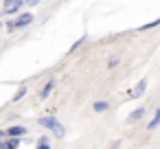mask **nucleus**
<instances>
[{
  "label": "nucleus",
  "instance_id": "13",
  "mask_svg": "<svg viewBox=\"0 0 160 149\" xmlns=\"http://www.w3.org/2000/svg\"><path fill=\"white\" fill-rule=\"evenodd\" d=\"M118 64H121V59H118V57H112V59L108 62V68H116Z\"/></svg>",
  "mask_w": 160,
  "mask_h": 149
},
{
  "label": "nucleus",
  "instance_id": "2",
  "mask_svg": "<svg viewBox=\"0 0 160 149\" xmlns=\"http://www.w3.org/2000/svg\"><path fill=\"white\" fill-rule=\"evenodd\" d=\"M31 22H33V13H31V11H27V13H20L16 20H9V22H7V29L13 33V31H20V29L29 27Z\"/></svg>",
  "mask_w": 160,
  "mask_h": 149
},
{
  "label": "nucleus",
  "instance_id": "12",
  "mask_svg": "<svg viewBox=\"0 0 160 149\" xmlns=\"http://www.w3.org/2000/svg\"><path fill=\"white\" fill-rule=\"evenodd\" d=\"M24 94H27V86H22V88H20V90H18V92L13 94V101H20V99H22Z\"/></svg>",
  "mask_w": 160,
  "mask_h": 149
},
{
  "label": "nucleus",
  "instance_id": "10",
  "mask_svg": "<svg viewBox=\"0 0 160 149\" xmlns=\"http://www.w3.org/2000/svg\"><path fill=\"white\" fill-rule=\"evenodd\" d=\"M160 24V18H156L153 22H147V24H142V27H138V31H151V29H156Z\"/></svg>",
  "mask_w": 160,
  "mask_h": 149
},
{
  "label": "nucleus",
  "instance_id": "1",
  "mask_svg": "<svg viewBox=\"0 0 160 149\" xmlns=\"http://www.w3.org/2000/svg\"><path fill=\"white\" fill-rule=\"evenodd\" d=\"M40 125H42V127H46L48 132H53L57 138H64V136H66V129H64V125H62V123H59V121H57L53 114H48V116H42V118H40Z\"/></svg>",
  "mask_w": 160,
  "mask_h": 149
},
{
  "label": "nucleus",
  "instance_id": "4",
  "mask_svg": "<svg viewBox=\"0 0 160 149\" xmlns=\"http://www.w3.org/2000/svg\"><path fill=\"white\" fill-rule=\"evenodd\" d=\"M145 90H147V79H140V81H138V86L134 88V92H132V94L138 99V97H142V94H145Z\"/></svg>",
  "mask_w": 160,
  "mask_h": 149
},
{
  "label": "nucleus",
  "instance_id": "8",
  "mask_svg": "<svg viewBox=\"0 0 160 149\" xmlns=\"http://www.w3.org/2000/svg\"><path fill=\"white\" fill-rule=\"evenodd\" d=\"M108 107H110V103H108V101H94V105H92V110H94V112H105Z\"/></svg>",
  "mask_w": 160,
  "mask_h": 149
},
{
  "label": "nucleus",
  "instance_id": "11",
  "mask_svg": "<svg viewBox=\"0 0 160 149\" xmlns=\"http://www.w3.org/2000/svg\"><path fill=\"white\" fill-rule=\"evenodd\" d=\"M38 149H51V145H48V138H46V136H42V138L38 140Z\"/></svg>",
  "mask_w": 160,
  "mask_h": 149
},
{
  "label": "nucleus",
  "instance_id": "9",
  "mask_svg": "<svg viewBox=\"0 0 160 149\" xmlns=\"http://www.w3.org/2000/svg\"><path fill=\"white\" fill-rule=\"evenodd\" d=\"M145 116V107H138V110H134L132 112V116H129V123H134V121H140Z\"/></svg>",
  "mask_w": 160,
  "mask_h": 149
},
{
  "label": "nucleus",
  "instance_id": "15",
  "mask_svg": "<svg viewBox=\"0 0 160 149\" xmlns=\"http://www.w3.org/2000/svg\"><path fill=\"white\" fill-rule=\"evenodd\" d=\"M13 2H18V0H5V5H7V7H11Z\"/></svg>",
  "mask_w": 160,
  "mask_h": 149
},
{
  "label": "nucleus",
  "instance_id": "6",
  "mask_svg": "<svg viewBox=\"0 0 160 149\" xmlns=\"http://www.w3.org/2000/svg\"><path fill=\"white\" fill-rule=\"evenodd\" d=\"M158 125H160V107H158V110H156V114H153V118H151V121H149V123H147V129H149V132H151V129H156V127H158Z\"/></svg>",
  "mask_w": 160,
  "mask_h": 149
},
{
  "label": "nucleus",
  "instance_id": "3",
  "mask_svg": "<svg viewBox=\"0 0 160 149\" xmlns=\"http://www.w3.org/2000/svg\"><path fill=\"white\" fill-rule=\"evenodd\" d=\"M5 132H7L9 138H22V136L27 134V127H22V125H13V127L5 129Z\"/></svg>",
  "mask_w": 160,
  "mask_h": 149
},
{
  "label": "nucleus",
  "instance_id": "5",
  "mask_svg": "<svg viewBox=\"0 0 160 149\" xmlns=\"http://www.w3.org/2000/svg\"><path fill=\"white\" fill-rule=\"evenodd\" d=\"M20 147V138H9L7 142L0 145V149H18Z\"/></svg>",
  "mask_w": 160,
  "mask_h": 149
},
{
  "label": "nucleus",
  "instance_id": "14",
  "mask_svg": "<svg viewBox=\"0 0 160 149\" xmlns=\"http://www.w3.org/2000/svg\"><path fill=\"white\" fill-rule=\"evenodd\" d=\"M38 2H40V0H27V5H31V7H35Z\"/></svg>",
  "mask_w": 160,
  "mask_h": 149
},
{
  "label": "nucleus",
  "instance_id": "7",
  "mask_svg": "<svg viewBox=\"0 0 160 149\" xmlns=\"http://www.w3.org/2000/svg\"><path fill=\"white\" fill-rule=\"evenodd\" d=\"M53 86H55V81L51 79V81H48V83H46V86L42 88V92H40V99H46V97L51 94V90H53Z\"/></svg>",
  "mask_w": 160,
  "mask_h": 149
}]
</instances>
